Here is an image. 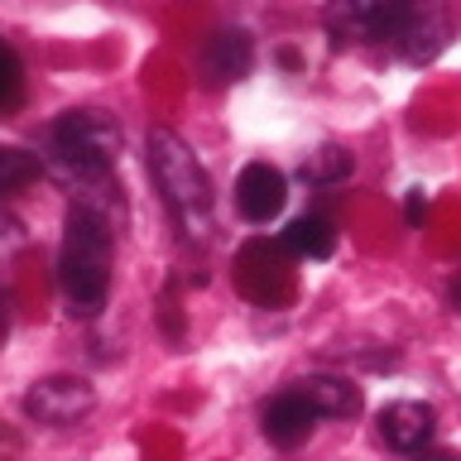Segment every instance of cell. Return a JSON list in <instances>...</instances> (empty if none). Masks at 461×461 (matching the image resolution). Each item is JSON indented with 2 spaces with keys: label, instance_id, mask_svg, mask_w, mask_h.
Listing matches in <instances>:
<instances>
[{
  "label": "cell",
  "instance_id": "obj_1",
  "mask_svg": "<svg viewBox=\"0 0 461 461\" xmlns=\"http://www.w3.org/2000/svg\"><path fill=\"white\" fill-rule=\"evenodd\" d=\"M115 154H121V121L96 106H72L49 125V154L43 168L77 207H92L115 221Z\"/></svg>",
  "mask_w": 461,
  "mask_h": 461
},
{
  "label": "cell",
  "instance_id": "obj_2",
  "mask_svg": "<svg viewBox=\"0 0 461 461\" xmlns=\"http://www.w3.org/2000/svg\"><path fill=\"white\" fill-rule=\"evenodd\" d=\"M111 250H115V221L92 207H68L63 250H58V284H63L72 317H96L111 294Z\"/></svg>",
  "mask_w": 461,
  "mask_h": 461
},
{
  "label": "cell",
  "instance_id": "obj_3",
  "mask_svg": "<svg viewBox=\"0 0 461 461\" xmlns=\"http://www.w3.org/2000/svg\"><path fill=\"white\" fill-rule=\"evenodd\" d=\"M149 173H154V187L164 197L173 226H178V236L202 245L212 236L216 197H212V178L197 164L193 144L183 135H173V130H149Z\"/></svg>",
  "mask_w": 461,
  "mask_h": 461
},
{
  "label": "cell",
  "instance_id": "obj_4",
  "mask_svg": "<svg viewBox=\"0 0 461 461\" xmlns=\"http://www.w3.org/2000/svg\"><path fill=\"white\" fill-rule=\"evenodd\" d=\"M413 0H327L322 20L331 43H389Z\"/></svg>",
  "mask_w": 461,
  "mask_h": 461
},
{
  "label": "cell",
  "instance_id": "obj_5",
  "mask_svg": "<svg viewBox=\"0 0 461 461\" xmlns=\"http://www.w3.org/2000/svg\"><path fill=\"white\" fill-rule=\"evenodd\" d=\"M92 409H96V389L77 375H49V380H34L24 394V413L49 428H68Z\"/></svg>",
  "mask_w": 461,
  "mask_h": 461
},
{
  "label": "cell",
  "instance_id": "obj_6",
  "mask_svg": "<svg viewBox=\"0 0 461 461\" xmlns=\"http://www.w3.org/2000/svg\"><path fill=\"white\" fill-rule=\"evenodd\" d=\"M447 43H452V10L442 0H413L403 24L394 29V39H389V49L403 63H432Z\"/></svg>",
  "mask_w": 461,
  "mask_h": 461
},
{
  "label": "cell",
  "instance_id": "obj_7",
  "mask_svg": "<svg viewBox=\"0 0 461 461\" xmlns=\"http://www.w3.org/2000/svg\"><path fill=\"white\" fill-rule=\"evenodd\" d=\"M284 202H288V183H284V173L274 168V164H245L240 168V178H236V207H240L245 221H255V226L274 221V216L284 212Z\"/></svg>",
  "mask_w": 461,
  "mask_h": 461
},
{
  "label": "cell",
  "instance_id": "obj_8",
  "mask_svg": "<svg viewBox=\"0 0 461 461\" xmlns=\"http://www.w3.org/2000/svg\"><path fill=\"white\" fill-rule=\"evenodd\" d=\"M432 432H438V413L418 399H399V403H384L380 409V438L403 456H418L428 452Z\"/></svg>",
  "mask_w": 461,
  "mask_h": 461
},
{
  "label": "cell",
  "instance_id": "obj_9",
  "mask_svg": "<svg viewBox=\"0 0 461 461\" xmlns=\"http://www.w3.org/2000/svg\"><path fill=\"white\" fill-rule=\"evenodd\" d=\"M317 418H322V413H317L298 389H284V394H274L265 409H259V428H265V438L274 447H298V442L312 438Z\"/></svg>",
  "mask_w": 461,
  "mask_h": 461
},
{
  "label": "cell",
  "instance_id": "obj_10",
  "mask_svg": "<svg viewBox=\"0 0 461 461\" xmlns=\"http://www.w3.org/2000/svg\"><path fill=\"white\" fill-rule=\"evenodd\" d=\"M202 77L212 86H226V82H240L255 63V39L245 29H216V34L202 43Z\"/></svg>",
  "mask_w": 461,
  "mask_h": 461
},
{
  "label": "cell",
  "instance_id": "obj_11",
  "mask_svg": "<svg viewBox=\"0 0 461 461\" xmlns=\"http://www.w3.org/2000/svg\"><path fill=\"white\" fill-rule=\"evenodd\" d=\"M294 389L322 418H356L360 413V384L341 380V375H308V380L294 384Z\"/></svg>",
  "mask_w": 461,
  "mask_h": 461
},
{
  "label": "cell",
  "instance_id": "obj_12",
  "mask_svg": "<svg viewBox=\"0 0 461 461\" xmlns=\"http://www.w3.org/2000/svg\"><path fill=\"white\" fill-rule=\"evenodd\" d=\"M284 250H294L298 259H331L337 250V230H331L327 216H298L284 230Z\"/></svg>",
  "mask_w": 461,
  "mask_h": 461
},
{
  "label": "cell",
  "instance_id": "obj_13",
  "mask_svg": "<svg viewBox=\"0 0 461 461\" xmlns=\"http://www.w3.org/2000/svg\"><path fill=\"white\" fill-rule=\"evenodd\" d=\"M351 168H356V158L341 149V144H322L317 154L303 158V178L308 183H341V178H351Z\"/></svg>",
  "mask_w": 461,
  "mask_h": 461
},
{
  "label": "cell",
  "instance_id": "obj_14",
  "mask_svg": "<svg viewBox=\"0 0 461 461\" xmlns=\"http://www.w3.org/2000/svg\"><path fill=\"white\" fill-rule=\"evenodd\" d=\"M39 158L29 154V149H14V144H0V197L14 193V187H24V183H34L39 178Z\"/></svg>",
  "mask_w": 461,
  "mask_h": 461
},
{
  "label": "cell",
  "instance_id": "obj_15",
  "mask_svg": "<svg viewBox=\"0 0 461 461\" xmlns=\"http://www.w3.org/2000/svg\"><path fill=\"white\" fill-rule=\"evenodd\" d=\"M24 92V68H20V58H14L10 43H0V111L14 106Z\"/></svg>",
  "mask_w": 461,
  "mask_h": 461
},
{
  "label": "cell",
  "instance_id": "obj_16",
  "mask_svg": "<svg viewBox=\"0 0 461 461\" xmlns=\"http://www.w3.org/2000/svg\"><path fill=\"white\" fill-rule=\"evenodd\" d=\"M20 250H24V221L10 212H0V269H5Z\"/></svg>",
  "mask_w": 461,
  "mask_h": 461
},
{
  "label": "cell",
  "instance_id": "obj_17",
  "mask_svg": "<svg viewBox=\"0 0 461 461\" xmlns=\"http://www.w3.org/2000/svg\"><path fill=\"white\" fill-rule=\"evenodd\" d=\"M403 216H409V226H418L428 216V197H423V187H413L409 202H403Z\"/></svg>",
  "mask_w": 461,
  "mask_h": 461
},
{
  "label": "cell",
  "instance_id": "obj_18",
  "mask_svg": "<svg viewBox=\"0 0 461 461\" xmlns=\"http://www.w3.org/2000/svg\"><path fill=\"white\" fill-rule=\"evenodd\" d=\"M5 331H10V294L0 288V341H5Z\"/></svg>",
  "mask_w": 461,
  "mask_h": 461
},
{
  "label": "cell",
  "instance_id": "obj_19",
  "mask_svg": "<svg viewBox=\"0 0 461 461\" xmlns=\"http://www.w3.org/2000/svg\"><path fill=\"white\" fill-rule=\"evenodd\" d=\"M447 303H452V308L461 312V279H452V284H447Z\"/></svg>",
  "mask_w": 461,
  "mask_h": 461
},
{
  "label": "cell",
  "instance_id": "obj_20",
  "mask_svg": "<svg viewBox=\"0 0 461 461\" xmlns=\"http://www.w3.org/2000/svg\"><path fill=\"white\" fill-rule=\"evenodd\" d=\"M418 461H461V456H452V452H418Z\"/></svg>",
  "mask_w": 461,
  "mask_h": 461
}]
</instances>
